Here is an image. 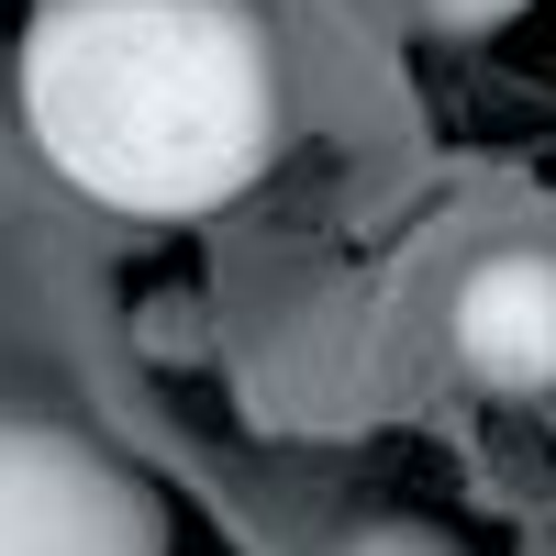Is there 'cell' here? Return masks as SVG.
<instances>
[{"instance_id": "cell-3", "label": "cell", "mask_w": 556, "mask_h": 556, "mask_svg": "<svg viewBox=\"0 0 556 556\" xmlns=\"http://www.w3.org/2000/svg\"><path fill=\"white\" fill-rule=\"evenodd\" d=\"M445 334H456V367L490 390H556V256L545 245H501L456 278L445 301Z\"/></svg>"}, {"instance_id": "cell-5", "label": "cell", "mask_w": 556, "mask_h": 556, "mask_svg": "<svg viewBox=\"0 0 556 556\" xmlns=\"http://www.w3.org/2000/svg\"><path fill=\"white\" fill-rule=\"evenodd\" d=\"M412 12H424L434 34H501V23L523 12V0H412Z\"/></svg>"}, {"instance_id": "cell-1", "label": "cell", "mask_w": 556, "mask_h": 556, "mask_svg": "<svg viewBox=\"0 0 556 556\" xmlns=\"http://www.w3.org/2000/svg\"><path fill=\"white\" fill-rule=\"evenodd\" d=\"M278 45L256 0H34L23 123L67 190L190 223L278 156Z\"/></svg>"}, {"instance_id": "cell-4", "label": "cell", "mask_w": 556, "mask_h": 556, "mask_svg": "<svg viewBox=\"0 0 556 556\" xmlns=\"http://www.w3.org/2000/svg\"><path fill=\"white\" fill-rule=\"evenodd\" d=\"M334 556H468L445 523H412V513H379V523H356Z\"/></svg>"}, {"instance_id": "cell-2", "label": "cell", "mask_w": 556, "mask_h": 556, "mask_svg": "<svg viewBox=\"0 0 556 556\" xmlns=\"http://www.w3.org/2000/svg\"><path fill=\"white\" fill-rule=\"evenodd\" d=\"M0 556H167V501L101 434L0 412Z\"/></svg>"}]
</instances>
